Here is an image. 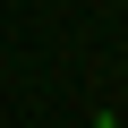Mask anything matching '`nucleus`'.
<instances>
[{
  "label": "nucleus",
  "instance_id": "f257e3e1",
  "mask_svg": "<svg viewBox=\"0 0 128 128\" xmlns=\"http://www.w3.org/2000/svg\"><path fill=\"white\" fill-rule=\"evenodd\" d=\"M94 128H128V120H94Z\"/></svg>",
  "mask_w": 128,
  "mask_h": 128
}]
</instances>
